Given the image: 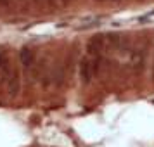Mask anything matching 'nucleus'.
Returning a JSON list of instances; mask_svg holds the SVG:
<instances>
[{"label": "nucleus", "instance_id": "nucleus-1", "mask_svg": "<svg viewBox=\"0 0 154 147\" xmlns=\"http://www.w3.org/2000/svg\"><path fill=\"white\" fill-rule=\"evenodd\" d=\"M100 68H102V54L87 52L85 57L82 59V63H80V81L83 85L92 83L99 76Z\"/></svg>", "mask_w": 154, "mask_h": 147}, {"label": "nucleus", "instance_id": "nucleus-2", "mask_svg": "<svg viewBox=\"0 0 154 147\" xmlns=\"http://www.w3.org/2000/svg\"><path fill=\"white\" fill-rule=\"evenodd\" d=\"M128 56H130V66L137 73H142L144 68H146V64H147V57H149L147 47H139V49L130 50Z\"/></svg>", "mask_w": 154, "mask_h": 147}, {"label": "nucleus", "instance_id": "nucleus-3", "mask_svg": "<svg viewBox=\"0 0 154 147\" xmlns=\"http://www.w3.org/2000/svg\"><path fill=\"white\" fill-rule=\"evenodd\" d=\"M19 61H21V66L24 73H28V75H36L35 73V64H36V57H35V52L31 49H21L19 52Z\"/></svg>", "mask_w": 154, "mask_h": 147}, {"label": "nucleus", "instance_id": "nucleus-4", "mask_svg": "<svg viewBox=\"0 0 154 147\" xmlns=\"http://www.w3.org/2000/svg\"><path fill=\"white\" fill-rule=\"evenodd\" d=\"M0 73H2V78H7V75H9L7 59H5V56H4L2 50H0Z\"/></svg>", "mask_w": 154, "mask_h": 147}, {"label": "nucleus", "instance_id": "nucleus-5", "mask_svg": "<svg viewBox=\"0 0 154 147\" xmlns=\"http://www.w3.org/2000/svg\"><path fill=\"white\" fill-rule=\"evenodd\" d=\"M11 4V0H0V7H7Z\"/></svg>", "mask_w": 154, "mask_h": 147}, {"label": "nucleus", "instance_id": "nucleus-6", "mask_svg": "<svg viewBox=\"0 0 154 147\" xmlns=\"http://www.w3.org/2000/svg\"><path fill=\"white\" fill-rule=\"evenodd\" d=\"M151 75H152V80H154V61H152V69H151Z\"/></svg>", "mask_w": 154, "mask_h": 147}, {"label": "nucleus", "instance_id": "nucleus-7", "mask_svg": "<svg viewBox=\"0 0 154 147\" xmlns=\"http://www.w3.org/2000/svg\"><path fill=\"white\" fill-rule=\"evenodd\" d=\"M107 2H112V4H118V2H121V0H107Z\"/></svg>", "mask_w": 154, "mask_h": 147}, {"label": "nucleus", "instance_id": "nucleus-8", "mask_svg": "<svg viewBox=\"0 0 154 147\" xmlns=\"http://www.w3.org/2000/svg\"><path fill=\"white\" fill-rule=\"evenodd\" d=\"M61 2H63V4H69L71 0H61Z\"/></svg>", "mask_w": 154, "mask_h": 147}, {"label": "nucleus", "instance_id": "nucleus-9", "mask_svg": "<svg viewBox=\"0 0 154 147\" xmlns=\"http://www.w3.org/2000/svg\"><path fill=\"white\" fill-rule=\"evenodd\" d=\"M97 2H107V0H97Z\"/></svg>", "mask_w": 154, "mask_h": 147}, {"label": "nucleus", "instance_id": "nucleus-10", "mask_svg": "<svg viewBox=\"0 0 154 147\" xmlns=\"http://www.w3.org/2000/svg\"><path fill=\"white\" fill-rule=\"evenodd\" d=\"M139 2H142V0H139Z\"/></svg>", "mask_w": 154, "mask_h": 147}]
</instances>
